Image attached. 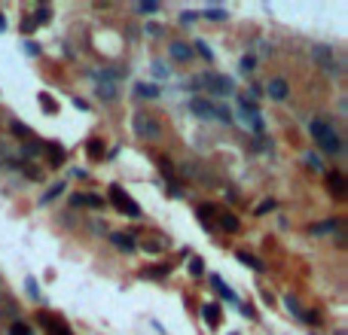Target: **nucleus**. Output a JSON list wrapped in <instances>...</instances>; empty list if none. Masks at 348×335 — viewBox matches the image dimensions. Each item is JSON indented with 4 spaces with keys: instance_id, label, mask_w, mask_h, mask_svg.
<instances>
[{
    "instance_id": "nucleus-1",
    "label": "nucleus",
    "mask_w": 348,
    "mask_h": 335,
    "mask_svg": "<svg viewBox=\"0 0 348 335\" xmlns=\"http://www.w3.org/2000/svg\"><path fill=\"white\" fill-rule=\"evenodd\" d=\"M309 134L315 137V143H318L327 156H342V153H345V143H342V137L336 134V128H333L330 122L315 119V122L309 125Z\"/></svg>"
},
{
    "instance_id": "nucleus-2",
    "label": "nucleus",
    "mask_w": 348,
    "mask_h": 335,
    "mask_svg": "<svg viewBox=\"0 0 348 335\" xmlns=\"http://www.w3.org/2000/svg\"><path fill=\"white\" fill-rule=\"evenodd\" d=\"M135 134H138L141 140H156V137L162 134V125H159L150 113H138V116H135Z\"/></svg>"
},
{
    "instance_id": "nucleus-3",
    "label": "nucleus",
    "mask_w": 348,
    "mask_h": 335,
    "mask_svg": "<svg viewBox=\"0 0 348 335\" xmlns=\"http://www.w3.org/2000/svg\"><path fill=\"white\" fill-rule=\"evenodd\" d=\"M199 85H205L214 95H232L235 92V82L226 79V76H199Z\"/></svg>"
},
{
    "instance_id": "nucleus-4",
    "label": "nucleus",
    "mask_w": 348,
    "mask_h": 335,
    "mask_svg": "<svg viewBox=\"0 0 348 335\" xmlns=\"http://www.w3.org/2000/svg\"><path fill=\"white\" fill-rule=\"evenodd\" d=\"M110 195H113V201H116V207L122 210V214H128V217H141V207L119 189V186H110Z\"/></svg>"
},
{
    "instance_id": "nucleus-5",
    "label": "nucleus",
    "mask_w": 348,
    "mask_h": 335,
    "mask_svg": "<svg viewBox=\"0 0 348 335\" xmlns=\"http://www.w3.org/2000/svg\"><path fill=\"white\" fill-rule=\"evenodd\" d=\"M168 55H171V61H180V64H186V61L196 58V55H193V46H190V43H180V40H174V43L168 46Z\"/></svg>"
},
{
    "instance_id": "nucleus-6",
    "label": "nucleus",
    "mask_w": 348,
    "mask_h": 335,
    "mask_svg": "<svg viewBox=\"0 0 348 335\" xmlns=\"http://www.w3.org/2000/svg\"><path fill=\"white\" fill-rule=\"evenodd\" d=\"M315 61H318L324 70H330V73L339 76V67L333 64V49H330V46H315Z\"/></svg>"
},
{
    "instance_id": "nucleus-7",
    "label": "nucleus",
    "mask_w": 348,
    "mask_h": 335,
    "mask_svg": "<svg viewBox=\"0 0 348 335\" xmlns=\"http://www.w3.org/2000/svg\"><path fill=\"white\" fill-rule=\"evenodd\" d=\"M269 95H272L275 101H284V98L290 95L287 79H284V76H272V79H269Z\"/></svg>"
},
{
    "instance_id": "nucleus-8",
    "label": "nucleus",
    "mask_w": 348,
    "mask_h": 335,
    "mask_svg": "<svg viewBox=\"0 0 348 335\" xmlns=\"http://www.w3.org/2000/svg\"><path fill=\"white\" fill-rule=\"evenodd\" d=\"M327 186H330V192H333L336 198L345 195V177H342L339 171H330V174H327Z\"/></svg>"
},
{
    "instance_id": "nucleus-9",
    "label": "nucleus",
    "mask_w": 348,
    "mask_h": 335,
    "mask_svg": "<svg viewBox=\"0 0 348 335\" xmlns=\"http://www.w3.org/2000/svg\"><path fill=\"white\" fill-rule=\"evenodd\" d=\"M40 323L49 329V335H73L67 326H64V323H61V320H52L49 314H43V317H40Z\"/></svg>"
},
{
    "instance_id": "nucleus-10",
    "label": "nucleus",
    "mask_w": 348,
    "mask_h": 335,
    "mask_svg": "<svg viewBox=\"0 0 348 335\" xmlns=\"http://www.w3.org/2000/svg\"><path fill=\"white\" fill-rule=\"evenodd\" d=\"M110 241H113V244H116V247H119L122 253H131V250H135V238H131V235L113 232V235H110Z\"/></svg>"
},
{
    "instance_id": "nucleus-11",
    "label": "nucleus",
    "mask_w": 348,
    "mask_h": 335,
    "mask_svg": "<svg viewBox=\"0 0 348 335\" xmlns=\"http://www.w3.org/2000/svg\"><path fill=\"white\" fill-rule=\"evenodd\" d=\"M333 232H339V220H327L312 229V235H333Z\"/></svg>"
},
{
    "instance_id": "nucleus-12",
    "label": "nucleus",
    "mask_w": 348,
    "mask_h": 335,
    "mask_svg": "<svg viewBox=\"0 0 348 335\" xmlns=\"http://www.w3.org/2000/svg\"><path fill=\"white\" fill-rule=\"evenodd\" d=\"M202 314H205L208 326H220V308H217V305H211V302H208V305L202 308Z\"/></svg>"
},
{
    "instance_id": "nucleus-13",
    "label": "nucleus",
    "mask_w": 348,
    "mask_h": 335,
    "mask_svg": "<svg viewBox=\"0 0 348 335\" xmlns=\"http://www.w3.org/2000/svg\"><path fill=\"white\" fill-rule=\"evenodd\" d=\"M220 229H223V232H238V217L223 214V217H220Z\"/></svg>"
},
{
    "instance_id": "nucleus-14",
    "label": "nucleus",
    "mask_w": 348,
    "mask_h": 335,
    "mask_svg": "<svg viewBox=\"0 0 348 335\" xmlns=\"http://www.w3.org/2000/svg\"><path fill=\"white\" fill-rule=\"evenodd\" d=\"M98 95H101V98H107V101H113V98L119 95V88H116L113 82H101V85H98Z\"/></svg>"
},
{
    "instance_id": "nucleus-15",
    "label": "nucleus",
    "mask_w": 348,
    "mask_h": 335,
    "mask_svg": "<svg viewBox=\"0 0 348 335\" xmlns=\"http://www.w3.org/2000/svg\"><path fill=\"white\" fill-rule=\"evenodd\" d=\"M238 259H242L245 265H251L254 271H263V262H260L257 256H251V253H245V250H238Z\"/></svg>"
},
{
    "instance_id": "nucleus-16",
    "label": "nucleus",
    "mask_w": 348,
    "mask_h": 335,
    "mask_svg": "<svg viewBox=\"0 0 348 335\" xmlns=\"http://www.w3.org/2000/svg\"><path fill=\"white\" fill-rule=\"evenodd\" d=\"M135 9H138V12H144V15H150V12H156V9H159V3H156V0H141V3H135Z\"/></svg>"
},
{
    "instance_id": "nucleus-17",
    "label": "nucleus",
    "mask_w": 348,
    "mask_h": 335,
    "mask_svg": "<svg viewBox=\"0 0 348 335\" xmlns=\"http://www.w3.org/2000/svg\"><path fill=\"white\" fill-rule=\"evenodd\" d=\"M193 110H196L199 116H214V107L205 104V101H193Z\"/></svg>"
},
{
    "instance_id": "nucleus-18",
    "label": "nucleus",
    "mask_w": 348,
    "mask_h": 335,
    "mask_svg": "<svg viewBox=\"0 0 348 335\" xmlns=\"http://www.w3.org/2000/svg\"><path fill=\"white\" fill-rule=\"evenodd\" d=\"M199 217L205 220V229H211V226H208V220L214 217V204H202V207H199Z\"/></svg>"
},
{
    "instance_id": "nucleus-19",
    "label": "nucleus",
    "mask_w": 348,
    "mask_h": 335,
    "mask_svg": "<svg viewBox=\"0 0 348 335\" xmlns=\"http://www.w3.org/2000/svg\"><path fill=\"white\" fill-rule=\"evenodd\" d=\"M196 52H199V55H202L205 61H211V58H214V55H211V46H208V43H202V40L196 43Z\"/></svg>"
},
{
    "instance_id": "nucleus-20",
    "label": "nucleus",
    "mask_w": 348,
    "mask_h": 335,
    "mask_svg": "<svg viewBox=\"0 0 348 335\" xmlns=\"http://www.w3.org/2000/svg\"><path fill=\"white\" fill-rule=\"evenodd\" d=\"M9 335H31V329H28L24 323H12V326H9Z\"/></svg>"
},
{
    "instance_id": "nucleus-21",
    "label": "nucleus",
    "mask_w": 348,
    "mask_h": 335,
    "mask_svg": "<svg viewBox=\"0 0 348 335\" xmlns=\"http://www.w3.org/2000/svg\"><path fill=\"white\" fill-rule=\"evenodd\" d=\"M61 189H64V186H61V183H58V186H52V189H49V192H46V195H43V204H49V201H52V198H55V195H58V192H61Z\"/></svg>"
},
{
    "instance_id": "nucleus-22",
    "label": "nucleus",
    "mask_w": 348,
    "mask_h": 335,
    "mask_svg": "<svg viewBox=\"0 0 348 335\" xmlns=\"http://www.w3.org/2000/svg\"><path fill=\"white\" fill-rule=\"evenodd\" d=\"M202 268H205V265H202V259H193V262H190V271H193V278H202Z\"/></svg>"
},
{
    "instance_id": "nucleus-23",
    "label": "nucleus",
    "mask_w": 348,
    "mask_h": 335,
    "mask_svg": "<svg viewBox=\"0 0 348 335\" xmlns=\"http://www.w3.org/2000/svg\"><path fill=\"white\" fill-rule=\"evenodd\" d=\"M138 92H141V95H147V98H156V95H159V88H153V85H141Z\"/></svg>"
},
{
    "instance_id": "nucleus-24",
    "label": "nucleus",
    "mask_w": 348,
    "mask_h": 335,
    "mask_svg": "<svg viewBox=\"0 0 348 335\" xmlns=\"http://www.w3.org/2000/svg\"><path fill=\"white\" fill-rule=\"evenodd\" d=\"M254 67H257L254 58H242V70H254Z\"/></svg>"
},
{
    "instance_id": "nucleus-25",
    "label": "nucleus",
    "mask_w": 348,
    "mask_h": 335,
    "mask_svg": "<svg viewBox=\"0 0 348 335\" xmlns=\"http://www.w3.org/2000/svg\"><path fill=\"white\" fill-rule=\"evenodd\" d=\"M89 149H92V156H101V149H104V146H101V140H92V143H89Z\"/></svg>"
},
{
    "instance_id": "nucleus-26",
    "label": "nucleus",
    "mask_w": 348,
    "mask_h": 335,
    "mask_svg": "<svg viewBox=\"0 0 348 335\" xmlns=\"http://www.w3.org/2000/svg\"><path fill=\"white\" fill-rule=\"evenodd\" d=\"M272 207H275V201H272V198H266V201H263V204H260V214H269V210H272Z\"/></svg>"
},
{
    "instance_id": "nucleus-27",
    "label": "nucleus",
    "mask_w": 348,
    "mask_h": 335,
    "mask_svg": "<svg viewBox=\"0 0 348 335\" xmlns=\"http://www.w3.org/2000/svg\"><path fill=\"white\" fill-rule=\"evenodd\" d=\"M37 18H40V21H49V9H46V6H40V12H37Z\"/></svg>"
},
{
    "instance_id": "nucleus-28",
    "label": "nucleus",
    "mask_w": 348,
    "mask_h": 335,
    "mask_svg": "<svg viewBox=\"0 0 348 335\" xmlns=\"http://www.w3.org/2000/svg\"><path fill=\"white\" fill-rule=\"evenodd\" d=\"M28 293H31V296H34V299H37V296H40V290H37V284H34V281H28Z\"/></svg>"
},
{
    "instance_id": "nucleus-29",
    "label": "nucleus",
    "mask_w": 348,
    "mask_h": 335,
    "mask_svg": "<svg viewBox=\"0 0 348 335\" xmlns=\"http://www.w3.org/2000/svg\"><path fill=\"white\" fill-rule=\"evenodd\" d=\"M306 162H309V165H312V168H321V162H318V159H315V156H312V153H309V156H306Z\"/></svg>"
},
{
    "instance_id": "nucleus-30",
    "label": "nucleus",
    "mask_w": 348,
    "mask_h": 335,
    "mask_svg": "<svg viewBox=\"0 0 348 335\" xmlns=\"http://www.w3.org/2000/svg\"><path fill=\"white\" fill-rule=\"evenodd\" d=\"M287 308H290L293 314H300V308H297V302H293V296H287Z\"/></svg>"
}]
</instances>
